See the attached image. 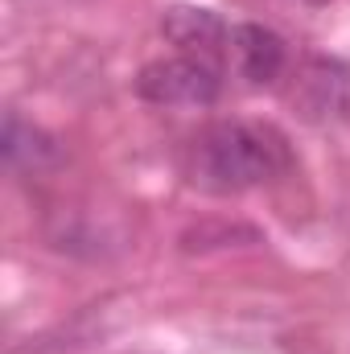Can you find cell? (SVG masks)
<instances>
[{"instance_id":"1","label":"cell","mask_w":350,"mask_h":354,"mask_svg":"<svg viewBox=\"0 0 350 354\" xmlns=\"http://www.w3.org/2000/svg\"><path fill=\"white\" fill-rule=\"evenodd\" d=\"M288 136L264 120H219L202 128L185 153V177L202 194H243L288 174Z\"/></svg>"},{"instance_id":"2","label":"cell","mask_w":350,"mask_h":354,"mask_svg":"<svg viewBox=\"0 0 350 354\" xmlns=\"http://www.w3.org/2000/svg\"><path fill=\"white\" fill-rule=\"evenodd\" d=\"M223 91V71L210 58L194 54H174L140 66L136 75V95L157 107H210Z\"/></svg>"},{"instance_id":"3","label":"cell","mask_w":350,"mask_h":354,"mask_svg":"<svg viewBox=\"0 0 350 354\" xmlns=\"http://www.w3.org/2000/svg\"><path fill=\"white\" fill-rule=\"evenodd\" d=\"M293 107L309 124H342L350 120V66L342 58H305L293 83Z\"/></svg>"},{"instance_id":"4","label":"cell","mask_w":350,"mask_h":354,"mask_svg":"<svg viewBox=\"0 0 350 354\" xmlns=\"http://www.w3.org/2000/svg\"><path fill=\"white\" fill-rule=\"evenodd\" d=\"M227 58H231L235 75L248 87H272L288 71V46H284V37L276 29H268V25H256V21L231 25Z\"/></svg>"},{"instance_id":"5","label":"cell","mask_w":350,"mask_h":354,"mask_svg":"<svg viewBox=\"0 0 350 354\" xmlns=\"http://www.w3.org/2000/svg\"><path fill=\"white\" fill-rule=\"evenodd\" d=\"M161 33L169 46H177V54H194L210 62L227 50V37H231L227 21L206 4H169L161 12Z\"/></svg>"},{"instance_id":"6","label":"cell","mask_w":350,"mask_h":354,"mask_svg":"<svg viewBox=\"0 0 350 354\" xmlns=\"http://www.w3.org/2000/svg\"><path fill=\"white\" fill-rule=\"evenodd\" d=\"M0 153L4 165L17 174H46L54 165H62V145L54 132H46L42 124L8 111L4 115V132H0Z\"/></svg>"},{"instance_id":"7","label":"cell","mask_w":350,"mask_h":354,"mask_svg":"<svg viewBox=\"0 0 350 354\" xmlns=\"http://www.w3.org/2000/svg\"><path fill=\"white\" fill-rule=\"evenodd\" d=\"M305 4H330V0H305Z\"/></svg>"}]
</instances>
